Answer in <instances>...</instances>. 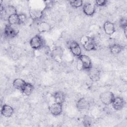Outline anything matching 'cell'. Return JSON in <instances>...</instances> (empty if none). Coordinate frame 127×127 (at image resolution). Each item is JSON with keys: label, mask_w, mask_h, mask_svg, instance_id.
Listing matches in <instances>:
<instances>
[{"label": "cell", "mask_w": 127, "mask_h": 127, "mask_svg": "<svg viewBox=\"0 0 127 127\" xmlns=\"http://www.w3.org/2000/svg\"><path fill=\"white\" fill-rule=\"evenodd\" d=\"M83 48L87 51H91L96 50V45L94 39L89 36H83L81 39Z\"/></svg>", "instance_id": "1"}, {"label": "cell", "mask_w": 127, "mask_h": 127, "mask_svg": "<svg viewBox=\"0 0 127 127\" xmlns=\"http://www.w3.org/2000/svg\"><path fill=\"white\" fill-rule=\"evenodd\" d=\"M30 47L34 50H38L44 46V42L43 38L39 35L33 36L30 40Z\"/></svg>", "instance_id": "2"}, {"label": "cell", "mask_w": 127, "mask_h": 127, "mask_svg": "<svg viewBox=\"0 0 127 127\" xmlns=\"http://www.w3.org/2000/svg\"><path fill=\"white\" fill-rule=\"evenodd\" d=\"M78 58L83 69L88 71L92 67V61L88 56L85 54H81Z\"/></svg>", "instance_id": "3"}, {"label": "cell", "mask_w": 127, "mask_h": 127, "mask_svg": "<svg viewBox=\"0 0 127 127\" xmlns=\"http://www.w3.org/2000/svg\"><path fill=\"white\" fill-rule=\"evenodd\" d=\"M115 97L114 93L109 91H106L101 93L99 96L101 102L105 105H109L111 103Z\"/></svg>", "instance_id": "4"}, {"label": "cell", "mask_w": 127, "mask_h": 127, "mask_svg": "<svg viewBox=\"0 0 127 127\" xmlns=\"http://www.w3.org/2000/svg\"><path fill=\"white\" fill-rule=\"evenodd\" d=\"M0 13L1 17L6 16L8 18V17L10 15L17 13V10L15 7L12 5H8L4 7H3L1 5L0 9Z\"/></svg>", "instance_id": "5"}, {"label": "cell", "mask_w": 127, "mask_h": 127, "mask_svg": "<svg viewBox=\"0 0 127 127\" xmlns=\"http://www.w3.org/2000/svg\"><path fill=\"white\" fill-rule=\"evenodd\" d=\"M49 111L54 116H60L63 111V104L55 102L50 106Z\"/></svg>", "instance_id": "6"}, {"label": "cell", "mask_w": 127, "mask_h": 127, "mask_svg": "<svg viewBox=\"0 0 127 127\" xmlns=\"http://www.w3.org/2000/svg\"><path fill=\"white\" fill-rule=\"evenodd\" d=\"M111 105L115 110L120 111L124 107L125 102L124 99L121 97H115L111 103Z\"/></svg>", "instance_id": "7"}, {"label": "cell", "mask_w": 127, "mask_h": 127, "mask_svg": "<svg viewBox=\"0 0 127 127\" xmlns=\"http://www.w3.org/2000/svg\"><path fill=\"white\" fill-rule=\"evenodd\" d=\"M82 10L83 13L87 16H92L96 11V5L90 2H87L83 6Z\"/></svg>", "instance_id": "8"}, {"label": "cell", "mask_w": 127, "mask_h": 127, "mask_svg": "<svg viewBox=\"0 0 127 127\" xmlns=\"http://www.w3.org/2000/svg\"><path fill=\"white\" fill-rule=\"evenodd\" d=\"M18 34V31L14 29L12 25L7 24L5 26L4 28V36L9 38H14Z\"/></svg>", "instance_id": "9"}, {"label": "cell", "mask_w": 127, "mask_h": 127, "mask_svg": "<svg viewBox=\"0 0 127 127\" xmlns=\"http://www.w3.org/2000/svg\"><path fill=\"white\" fill-rule=\"evenodd\" d=\"M29 14L30 18L34 21L39 20L43 16L44 12L42 10L35 8L30 9L29 11Z\"/></svg>", "instance_id": "10"}, {"label": "cell", "mask_w": 127, "mask_h": 127, "mask_svg": "<svg viewBox=\"0 0 127 127\" xmlns=\"http://www.w3.org/2000/svg\"><path fill=\"white\" fill-rule=\"evenodd\" d=\"M69 49L71 53L75 57H79L82 54L81 49L79 44L75 41H72L70 42Z\"/></svg>", "instance_id": "11"}, {"label": "cell", "mask_w": 127, "mask_h": 127, "mask_svg": "<svg viewBox=\"0 0 127 127\" xmlns=\"http://www.w3.org/2000/svg\"><path fill=\"white\" fill-rule=\"evenodd\" d=\"M103 29L105 33L108 35H113L116 31L115 24L110 21H106L104 22Z\"/></svg>", "instance_id": "12"}, {"label": "cell", "mask_w": 127, "mask_h": 127, "mask_svg": "<svg viewBox=\"0 0 127 127\" xmlns=\"http://www.w3.org/2000/svg\"><path fill=\"white\" fill-rule=\"evenodd\" d=\"M1 114L5 118L11 117L14 113V109L12 107L9 105L4 104L1 108Z\"/></svg>", "instance_id": "13"}, {"label": "cell", "mask_w": 127, "mask_h": 127, "mask_svg": "<svg viewBox=\"0 0 127 127\" xmlns=\"http://www.w3.org/2000/svg\"><path fill=\"white\" fill-rule=\"evenodd\" d=\"M52 29L51 24L46 21H41L37 25V30L40 33L49 32L51 31Z\"/></svg>", "instance_id": "14"}, {"label": "cell", "mask_w": 127, "mask_h": 127, "mask_svg": "<svg viewBox=\"0 0 127 127\" xmlns=\"http://www.w3.org/2000/svg\"><path fill=\"white\" fill-rule=\"evenodd\" d=\"M90 104V102L88 98L82 97L77 101L76 104V107L78 110H82L88 108Z\"/></svg>", "instance_id": "15"}, {"label": "cell", "mask_w": 127, "mask_h": 127, "mask_svg": "<svg viewBox=\"0 0 127 127\" xmlns=\"http://www.w3.org/2000/svg\"><path fill=\"white\" fill-rule=\"evenodd\" d=\"M53 97L55 102L61 104H63L65 100V95L64 93L61 91L56 92L53 95Z\"/></svg>", "instance_id": "16"}, {"label": "cell", "mask_w": 127, "mask_h": 127, "mask_svg": "<svg viewBox=\"0 0 127 127\" xmlns=\"http://www.w3.org/2000/svg\"><path fill=\"white\" fill-rule=\"evenodd\" d=\"M89 76L90 79L94 81H96L99 79L100 78V71L97 69L93 67H92L89 70Z\"/></svg>", "instance_id": "17"}, {"label": "cell", "mask_w": 127, "mask_h": 127, "mask_svg": "<svg viewBox=\"0 0 127 127\" xmlns=\"http://www.w3.org/2000/svg\"><path fill=\"white\" fill-rule=\"evenodd\" d=\"M26 83V82L23 79L21 78H16L13 81L12 85L14 88L22 91Z\"/></svg>", "instance_id": "18"}, {"label": "cell", "mask_w": 127, "mask_h": 127, "mask_svg": "<svg viewBox=\"0 0 127 127\" xmlns=\"http://www.w3.org/2000/svg\"><path fill=\"white\" fill-rule=\"evenodd\" d=\"M64 53L63 49L61 47H55L51 52V56L55 59H60Z\"/></svg>", "instance_id": "19"}, {"label": "cell", "mask_w": 127, "mask_h": 127, "mask_svg": "<svg viewBox=\"0 0 127 127\" xmlns=\"http://www.w3.org/2000/svg\"><path fill=\"white\" fill-rule=\"evenodd\" d=\"M7 21L8 24L10 25H14L20 24L19 17V14L15 13L10 15L7 18Z\"/></svg>", "instance_id": "20"}, {"label": "cell", "mask_w": 127, "mask_h": 127, "mask_svg": "<svg viewBox=\"0 0 127 127\" xmlns=\"http://www.w3.org/2000/svg\"><path fill=\"white\" fill-rule=\"evenodd\" d=\"M110 52L113 55H117L120 53L124 49V47L118 44H114L110 48Z\"/></svg>", "instance_id": "21"}, {"label": "cell", "mask_w": 127, "mask_h": 127, "mask_svg": "<svg viewBox=\"0 0 127 127\" xmlns=\"http://www.w3.org/2000/svg\"><path fill=\"white\" fill-rule=\"evenodd\" d=\"M34 88V86L31 83L26 82L21 92L25 95L29 96L32 94Z\"/></svg>", "instance_id": "22"}, {"label": "cell", "mask_w": 127, "mask_h": 127, "mask_svg": "<svg viewBox=\"0 0 127 127\" xmlns=\"http://www.w3.org/2000/svg\"><path fill=\"white\" fill-rule=\"evenodd\" d=\"M69 4L74 8H78L83 5V1L81 0H73L69 1Z\"/></svg>", "instance_id": "23"}, {"label": "cell", "mask_w": 127, "mask_h": 127, "mask_svg": "<svg viewBox=\"0 0 127 127\" xmlns=\"http://www.w3.org/2000/svg\"><path fill=\"white\" fill-rule=\"evenodd\" d=\"M127 18L126 17H122L120 20V25L123 29L126 36H127Z\"/></svg>", "instance_id": "24"}, {"label": "cell", "mask_w": 127, "mask_h": 127, "mask_svg": "<svg viewBox=\"0 0 127 127\" xmlns=\"http://www.w3.org/2000/svg\"><path fill=\"white\" fill-rule=\"evenodd\" d=\"M92 120L89 117H86L83 120V124L84 126H91Z\"/></svg>", "instance_id": "25"}, {"label": "cell", "mask_w": 127, "mask_h": 127, "mask_svg": "<svg viewBox=\"0 0 127 127\" xmlns=\"http://www.w3.org/2000/svg\"><path fill=\"white\" fill-rule=\"evenodd\" d=\"M108 2L107 0H97L95 1V5L98 6H103L105 5Z\"/></svg>", "instance_id": "26"}, {"label": "cell", "mask_w": 127, "mask_h": 127, "mask_svg": "<svg viewBox=\"0 0 127 127\" xmlns=\"http://www.w3.org/2000/svg\"><path fill=\"white\" fill-rule=\"evenodd\" d=\"M19 17L20 20V23L22 24L24 23L27 20V16L24 13H20L19 14Z\"/></svg>", "instance_id": "27"}]
</instances>
